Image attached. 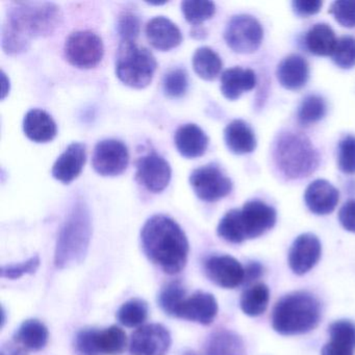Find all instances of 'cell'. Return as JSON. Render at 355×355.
I'll list each match as a JSON object with an SVG mask.
<instances>
[{
  "mask_svg": "<svg viewBox=\"0 0 355 355\" xmlns=\"http://www.w3.org/2000/svg\"><path fill=\"white\" fill-rule=\"evenodd\" d=\"M60 7L53 3L22 1L10 8L3 28V49L8 55H20L33 39L53 34L62 22Z\"/></svg>",
  "mask_w": 355,
  "mask_h": 355,
  "instance_id": "cell-1",
  "label": "cell"
},
{
  "mask_svg": "<svg viewBox=\"0 0 355 355\" xmlns=\"http://www.w3.org/2000/svg\"><path fill=\"white\" fill-rule=\"evenodd\" d=\"M143 250L165 273L178 274L188 261V239L171 218L155 215L149 218L141 232Z\"/></svg>",
  "mask_w": 355,
  "mask_h": 355,
  "instance_id": "cell-2",
  "label": "cell"
},
{
  "mask_svg": "<svg viewBox=\"0 0 355 355\" xmlns=\"http://www.w3.org/2000/svg\"><path fill=\"white\" fill-rule=\"evenodd\" d=\"M321 311V303L313 294L297 291L276 303L272 313V326L282 336L307 334L317 327Z\"/></svg>",
  "mask_w": 355,
  "mask_h": 355,
  "instance_id": "cell-3",
  "label": "cell"
},
{
  "mask_svg": "<svg viewBox=\"0 0 355 355\" xmlns=\"http://www.w3.org/2000/svg\"><path fill=\"white\" fill-rule=\"evenodd\" d=\"M92 236V220L86 203L78 201L70 211L60 232L55 252L59 269L73 267L84 261Z\"/></svg>",
  "mask_w": 355,
  "mask_h": 355,
  "instance_id": "cell-4",
  "label": "cell"
},
{
  "mask_svg": "<svg viewBox=\"0 0 355 355\" xmlns=\"http://www.w3.org/2000/svg\"><path fill=\"white\" fill-rule=\"evenodd\" d=\"M273 157L279 171L290 180L307 178L320 163L319 153L305 135L282 132L275 141Z\"/></svg>",
  "mask_w": 355,
  "mask_h": 355,
  "instance_id": "cell-5",
  "label": "cell"
},
{
  "mask_svg": "<svg viewBox=\"0 0 355 355\" xmlns=\"http://www.w3.org/2000/svg\"><path fill=\"white\" fill-rule=\"evenodd\" d=\"M157 63L155 55L136 41H121L116 60V76L126 86L144 89L153 82Z\"/></svg>",
  "mask_w": 355,
  "mask_h": 355,
  "instance_id": "cell-6",
  "label": "cell"
},
{
  "mask_svg": "<svg viewBox=\"0 0 355 355\" xmlns=\"http://www.w3.org/2000/svg\"><path fill=\"white\" fill-rule=\"evenodd\" d=\"M126 340L125 332L117 326L83 329L76 336V349L80 355H120L125 350Z\"/></svg>",
  "mask_w": 355,
  "mask_h": 355,
  "instance_id": "cell-7",
  "label": "cell"
},
{
  "mask_svg": "<svg viewBox=\"0 0 355 355\" xmlns=\"http://www.w3.org/2000/svg\"><path fill=\"white\" fill-rule=\"evenodd\" d=\"M263 31L253 16L241 14L230 20L224 32L226 44L234 53H252L261 46Z\"/></svg>",
  "mask_w": 355,
  "mask_h": 355,
  "instance_id": "cell-8",
  "label": "cell"
},
{
  "mask_svg": "<svg viewBox=\"0 0 355 355\" xmlns=\"http://www.w3.org/2000/svg\"><path fill=\"white\" fill-rule=\"evenodd\" d=\"M65 57L74 67L91 69L103 60V40L91 31L72 33L66 40Z\"/></svg>",
  "mask_w": 355,
  "mask_h": 355,
  "instance_id": "cell-9",
  "label": "cell"
},
{
  "mask_svg": "<svg viewBox=\"0 0 355 355\" xmlns=\"http://www.w3.org/2000/svg\"><path fill=\"white\" fill-rule=\"evenodd\" d=\"M190 184L196 196L207 202L220 200L232 190L230 178L214 164L195 169L190 175Z\"/></svg>",
  "mask_w": 355,
  "mask_h": 355,
  "instance_id": "cell-10",
  "label": "cell"
},
{
  "mask_svg": "<svg viewBox=\"0 0 355 355\" xmlns=\"http://www.w3.org/2000/svg\"><path fill=\"white\" fill-rule=\"evenodd\" d=\"M130 162L128 150L118 140H103L97 143L93 153L92 165L101 176H118L123 173Z\"/></svg>",
  "mask_w": 355,
  "mask_h": 355,
  "instance_id": "cell-11",
  "label": "cell"
},
{
  "mask_svg": "<svg viewBox=\"0 0 355 355\" xmlns=\"http://www.w3.org/2000/svg\"><path fill=\"white\" fill-rule=\"evenodd\" d=\"M241 225L246 240L257 239L272 230L277 220V213L271 205L261 200H250L240 209Z\"/></svg>",
  "mask_w": 355,
  "mask_h": 355,
  "instance_id": "cell-12",
  "label": "cell"
},
{
  "mask_svg": "<svg viewBox=\"0 0 355 355\" xmlns=\"http://www.w3.org/2000/svg\"><path fill=\"white\" fill-rule=\"evenodd\" d=\"M171 347V334L161 324L142 326L130 340L132 355H166Z\"/></svg>",
  "mask_w": 355,
  "mask_h": 355,
  "instance_id": "cell-13",
  "label": "cell"
},
{
  "mask_svg": "<svg viewBox=\"0 0 355 355\" xmlns=\"http://www.w3.org/2000/svg\"><path fill=\"white\" fill-rule=\"evenodd\" d=\"M171 174L169 163L157 153L144 155L137 163V180L153 193L163 192L171 180Z\"/></svg>",
  "mask_w": 355,
  "mask_h": 355,
  "instance_id": "cell-14",
  "label": "cell"
},
{
  "mask_svg": "<svg viewBox=\"0 0 355 355\" xmlns=\"http://www.w3.org/2000/svg\"><path fill=\"white\" fill-rule=\"evenodd\" d=\"M218 313V303L214 295L197 291L190 297H184L174 311L172 317L195 322L201 325L213 323Z\"/></svg>",
  "mask_w": 355,
  "mask_h": 355,
  "instance_id": "cell-15",
  "label": "cell"
},
{
  "mask_svg": "<svg viewBox=\"0 0 355 355\" xmlns=\"http://www.w3.org/2000/svg\"><path fill=\"white\" fill-rule=\"evenodd\" d=\"M207 277L224 288H238L244 284L245 268L230 255H214L205 263Z\"/></svg>",
  "mask_w": 355,
  "mask_h": 355,
  "instance_id": "cell-16",
  "label": "cell"
},
{
  "mask_svg": "<svg viewBox=\"0 0 355 355\" xmlns=\"http://www.w3.org/2000/svg\"><path fill=\"white\" fill-rule=\"evenodd\" d=\"M322 246L319 239L313 234H300L288 251V265L297 275L311 271L321 257Z\"/></svg>",
  "mask_w": 355,
  "mask_h": 355,
  "instance_id": "cell-17",
  "label": "cell"
},
{
  "mask_svg": "<svg viewBox=\"0 0 355 355\" xmlns=\"http://www.w3.org/2000/svg\"><path fill=\"white\" fill-rule=\"evenodd\" d=\"M340 192L325 180H315L309 184L304 193V201L311 213L328 215L336 209Z\"/></svg>",
  "mask_w": 355,
  "mask_h": 355,
  "instance_id": "cell-18",
  "label": "cell"
},
{
  "mask_svg": "<svg viewBox=\"0 0 355 355\" xmlns=\"http://www.w3.org/2000/svg\"><path fill=\"white\" fill-rule=\"evenodd\" d=\"M86 146L74 142L58 157L53 167V178L63 184H70L78 178L86 163Z\"/></svg>",
  "mask_w": 355,
  "mask_h": 355,
  "instance_id": "cell-19",
  "label": "cell"
},
{
  "mask_svg": "<svg viewBox=\"0 0 355 355\" xmlns=\"http://www.w3.org/2000/svg\"><path fill=\"white\" fill-rule=\"evenodd\" d=\"M146 36L149 43L162 51H171L182 41V32L178 26L163 16L153 18L147 24Z\"/></svg>",
  "mask_w": 355,
  "mask_h": 355,
  "instance_id": "cell-20",
  "label": "cell"
},
{
  "mask_svg": "<svg viewBox=\"0 0 355 355\" xmlns=\"http://www.w3.org/2000/svg\"><path fill=\"white\" fill-rule=\"evenodd\" d=\"M276 76L279 84L286 90H299L303 88L309 80V63L302 55L293 53L280 62Z\"/></svg>",
  "mask_w": 355,
  "mask_h": 355,
  "instance_id": "cell-21",
  "label": "cell"
},
{
  "mask_svg": "<svg viewBox=\"0 0 355 355\" xmlns=\"http://www.w3.org/2000/svg\"><path fill=\"white\" fill-rule=\"evenodd\" d=\"M178 153L187 159H196L205 155L209 146L207 134L196 124L180 126L174 137Z\"/></svg>",
  "mask_w": 355,
  "mask_h": 355,
  "instance_id": "cell-22",
  "label": "cell"
},
{
  "mask_svg": "<svg viewBox=\"0 0 355 355\" xmlns=\"http://www.w3.org/2000/svg\"><path fill=\"white\" fill-rule=\"evenodd\" d=\"M24 132L33 142L47 143L57 136L58 128L55 120L43 110H31L24 120Z\"/></svg>",
  "mask_w": 355,
  "mask_h": 355,
  "instance_id": "cell-23",
  "label": "cell"
},
{
  "mask_svg": "<svg viewBox=\"0 0 355 355\" xmlns=\"http://www.w3.org/2000/svg\"><path fill=\"white\" fill-rule=\"evenodd\" d=\"M257 85V76L251 69L230 68L221 76V92L225 98L236 101L243 93L252 90Z\"/></svg>",
  "mask_w": 355,
  "mask_h": 355,
  "instance_id": "cell-24",
  "label": "cell"
},
{
  "mask_svg": "<svg viewBox=\"0 0 355 355\" xmlns=\"http://www.w3.org/2000/svg\"><path fill=\"white\" fill-rule=\"evenodd\" d=\"M224 141L227 148L234 155L251 153L257 147L254 132L244 120H234L226 126Z\"/></svg>",
  "mask_w": 355,
  "mask_h": 355,
  "instance_id": "cell-25",
  "label": "cell"
},
{
  "mask_svg": "<svg viewBox=\"0 0 355 355\" xmlns=\"http://www.w3.org/2000/svg\"><path fill=\"white\" fill-rule=\"evenodd\" d=\"M205 355H246L244 340L234 331L218 329L207 338Z\"/></svg>",
  "mask_w": 355,
  "mask_h": 355,
  "instance_id": "cell-26",
  "label": "cell"
},
{
  "mask_svg": "<svg viewBox=\"0 0 355 355\" xmlns=\"http://www.w3.org/2000/svg\"><path fill=\"white\" fill-rule=\"evenodd\" d=\"M338 39L331 26L327 24H315L305 35V46L313 55L331 57Z\"/></svg>",
  "mask_w": 355,
  "mask_h": 355,
  "instance_id": "cell-27",
  "label": "cell"
},
{
  "mask_svg": "<svg viewBox=\"0 0 355 355\" xmlns=\"http://www.w3.org/2000/svg\"><path fill=\"white\" fill-rule=\"evenodd\" d=\"M49 328L37 319L24 321L15 334V342L24 346L26 350H42L49 343Z\"/></svg>",
  "mask_w": 355,
  "mask_h": 355,
  "instance_id": "cell-28",
  "label": "cell"
},
{
  "mask_svg": "<svg viewBox=\"0 0 355 355\" xmlns=\"http://www.w3.org/2000/svg\"><path fill=\"white\" fill-rule=\"evenodd\" d=\"M269 300V288L265 284H253L243 292L240 299L241 309L249 317H259L265 313Z\"/></svg>",
  "mask_w": 355,
  "mask_h": 355,
  "instance_id": "cell-29",
  "label": "cell"
},
{
  "mask_svg": "<svg viewBox=\"0 0 355 355\" xmlns=\"http://www.w3.org/2000/svg\"><path fill=\"white\" fill-rule=\"evenodd\" d=\"M192 64L197 76L205 80H215L223 67L220 55L207 46L200 47L195 51Z\"/></svg>",
  "mask_w": 355,
  "mask_h": 355,
  "instance_id": "cell-30",
  "label": "cell"
},
{
  "mask_svg": "<svg viewBox=\"0 0 355 355\" xmlns=\"http://www.w3.org/2000/svg\"><path fill=\"white\" fill-rule=\"evenodd\" d=\"M326 113L327 103L323 97L315 94L307 95L299 105L297 119L301 125L309 126L323 119Z\"/></svg>",
  "mask_w": 355,
  "mask_h": 355,
  "instance_id": "cell-31",
  "label": "cell"
},
{
  "mask_svg": "<svg viewBox=\"0 0 355 355\" xmlns=\"http://www.w3.org/2000/svg\"><path fill=\"white\" fill-rule=\"evenodd\" d=\"M117 315L122 325L137 327L146 321L148 317V304L142 299H130L120 307Z\"/></svg>",
  "mask_w": 355,
  "mask_h": 355,
  "instance_id": "cell-32",
  "label": "cell"
},
{
  "mask_svg": "<svg viewBox=\"0 0 355 355\" xmlns=\"http://www.w3.org/2000/svg\"><path fill=\"white\" fill-rule=\"evenodd\" d=\"M220 238L232 244H241L246 240L242 225H241L240 209H230L220 220L217 228Z\"/></svg>",
  "mask_w": 355,
  "mask_h": 355,
  "instance_id": "cell-33",
  "label": "cell"
},
{
  "mask_svg": "<svg viewBox=\"0 0 355 355\" xmlns=\"http://www.w3.org/2000/svg\"><path fill=\"white\" fill-rule=\"evenodd\" d=\"M182 11L187 21L199 26L215 15L216 6L213 1L186 0L182 3Z\"/></svg>",
  "mask_w": 355,
  "mask_h": 355,
  "instance_id": "cell-34",
  "label": "cell"
},
{
  "mask_svg": "<svg viewBox=\"0 0 355 355\" xmlns=\"http://www.w3.org/2000/svg\"><path fill=\"white\" fill-rule=\"evenodd\" d=\"M331 59L334 64L342 69H351L354 67L355 39L348 35L338 39Z\"/></svg>",
  "mask_w": 355,
  "mask_h": 355,
  "instance_id": "cell-35",
  "label": "cell"
},
{
  "mask_svg": "<svg viewBox=\"0 0 355 355\" xmlns=\"http://www.w3.org/2000/svg\"><path fill=\"white\" fill-rule=\"evenodd\" d=\"M187 296V290L180 282H172L164 286L159 293V303L168 315H173L174 311L182 299Z\"/></svg>",
  "mask_w": 355,
  "mask_h": 355,
  "instance_id": "cell-36",
  "label": "cell"
},
{
  "mask_svg": "<svg viewBox=\"0 0 355 355\" xmlns=\"http://www.w3.org/2000/svg\"><path fill=\"white\" fill-rule=\"evenodd\" d=\"M188 74L184 69L170 70L165 74L163 80L164 92L168 97L178 98L184 96L188 90Z\"/></svg>",
  "mask_w": 355,
  "mask_h": 355,
  "instance_id": "cell-37",
  "label": "cell"
},
{
  "mask_svg": "<svg viewBox=\"0 0 355 355\" xmlns=\"http://www.w3.org/2000/svg\"><path fill=\"white\" fill-rule=\"evenodd\" d=\"M338 167L343 173H355V136L348 135L338 143Z\"/></svg>",
  "mask_w": 355,
  "mask_h": 355,
  "instance_id": "cell-38",
  "label": "cell"
},
{
  "mask_svg": "<svg viewBox=\"0 0 355 355\" xmlns=\"http://www.w3.org/2000/svg\"><path fill=\"white\" fill-rule=\"evenodd\" d=\"M330 340L355 349V324L348 320H338L329 326Z\"/></svg>",
  "mask_w": 355,
  "mask_h": 355,
  "instance_id": "cell-39",
  "label": "cell"
},
{
  "mask_svg": "<svg viewBox=\"0 0 355 355\" xmlns=\"http://www.w3.org/2000/svg\"><path fill=\"white\" fill-rule=\"evenodd\" d=\"M328 13L344 28H355V1L338 0L330 6Z\"/></svg>",
  "mask_w": 355,
  "mask_h": 355,
  "instance_id": "cell-40",
  "label": "cell"
},
{
  "mask_svg": "<svg viewBox=\"0 0 355 355\" xmlns=\"http://www.w3.org/2000/svg\"><path fill=\"white\" fill-rule=\"evenodd\" d=\"M40 266V257L38 255L31 257L28 261H22L20 263L3 266L1 268V277L7 279H18L24 275L36 273Z\"/></svg>",
  "mask_w": 355,
  "mask_h": 355,
  "instance_id": "cell-41",
  "label": "cell"
},
{
  "mask_svg": "<svg viewBox=\"0 0 355 355\" xmlns=\"http://www.w3.org/2000/svg\"><path fill=\"white\" fill-rule=\"evenodd\" d=\"M140 19L132 12L122 14L118 19L117 31L121 41H136L140 34Z\"/></svg>",
  "mask_w": 355,
  "mask_h": 355,
  "instance_id": "cell-42",
  "label": "cell"
},
{
  "mask_svg": "<svg viewBox=\"0 0 355 355\" xmlns=\"http://www.w3.org/2000/svg\"><path fill=\"white\" fill-rule=\"evenodd\" d=\"M323 3L320 0H295L292 3L293 11L299 17H309L319 13Z\"/></svg>",
  "mask_w": 355,
  "mask_h": 355,
  "instance_id": "cell-43",
  "label": "cell"
},
{
  "mask_svg": "<svg viewBox=\"0 0 355 355\" xmlns=\"http://www.w3.org/2000/svg\"><path fill=\"white\" fill-rule=\"evenodd\" d=\"M338 220L345 230L355 234V199L343 205L338 211Z\"/></svg>",
  "mask_w": 355,
  "mask_h": 355,
  "instance_id": "cell-44",
  "label": "cell"
},
{
  "mask_svg": "<svg viewBox=\"0 0 355 355\" xmlns=\"http://www.w3.org/2000/svg\"><path fill=\"white\" fill-rule=\"evenodd\" d=\"M354 348L340 344V343L330 340L324 345L321 350V355H354Z\"/></svg>",
  "mask_w": 355,
  "mask_h": 355,
  "instance_id": "cell-45",
  "label": "cell"
},
{
  "mask_svg": "<svg viewBox=\"0 0 355 355\" xmlns=\"http://www.w3.org/2000/svg\"><path fill=\"white\" fill-rule=\"evenodd\" d=\"M263 268L261 263L257 261H251L245 268L244 284H250V282L259 279L263 275Z\"/></svg>",
  "mask_w": 355,
  "mask_h": 355,
  "instance_id": "cell-46",
  "label": "cell"
},
{
  "mask_svg": "<svg viewBox=\"0 0 355 355\" xmlns=\"http://www.w3.org/2000/svg\"><path fill=\"white\" fill-rule=\"evenodd\" d=\"M0 355H28V350L18 343H8L3 345Z\"/></svg>",
  "mask_w": 355,
  "mask_h": 355,
  "instance_id": "cell-47",
  "label": "cell"
},
{
  "mask_svg": "<svg viewBox=\"0 0 355 355\" xmlns=\"http://www.w3.org/2000/svg\"><path fill=\"white\" fill-rule=\"evenodd\" d=\"M7 85H10V83L9 80H7V78H6V74L3 72V99H5V97L7 96L8 93H9L8 89H6Z\"/></svg>",
  "mask_w": 355,
  "mask_h": 355,
  "instance_id": "cell-48",
  "label": "cell"
},
{
  "mask_svg": "<svg viewBox=\"0 0 355 355\" xmlns=\"http://www.w3.org/2000/svg\"><path fill=\"white\" fill-rule=\"evenodd\" d=\"M182 355H199V354H198V353L195 352V351L187 350V351H184V352L182 353Z\"/></svg>",
  "mask_w": 355,
  "mask_h": 355,
  "instance_id": "cell-49",
  "label": "cell"
}]
</instances>
